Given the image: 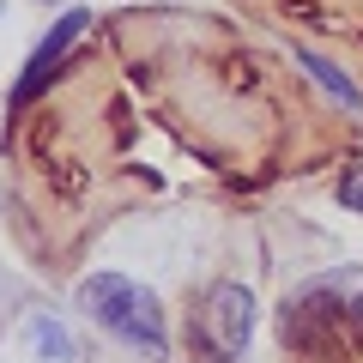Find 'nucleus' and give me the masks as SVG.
Returning a JSON list of instances; mask_svg holds the SVG:
<instances>
[{
    "mask_svg": "<svg viewBox=\"0 0 363 363\" xmlns=\"http://www.w3.org/2000/svg\"><path fill=\"white\" fill-rule=\"evenodd\" d=\"M30 345H37L49 363H73V333H67L55 315H30Z\"/></svg>",
    "mask_w": 363,
    "mask_h": 363,
    "instance_id": "6",
    "label": "nucleus"
},
{
    "mask_svg": "<svg viewBox=\"0 0 363 363\" xmlns=\"http://www.w3.org/2000/svg\"><path fill=\"white\" fill-rule=\"evenodd\" d=\"M339 206H351V212H363V164H351L345 176H339Z\"/></svg>",
    "mask_w": 363,
    "mask_h": 363,
    "instance_id": "7",
    "label": "nucleus"
},
{
    "mask_svg": "<svg viewBox=\"0 0 363 363\" xmlns=\"http://www.w3.org/2000/svg\"><path fill=\"white\" fill-rule=\"evenodd\" d=\"M357 321H363V303H357V285L351 279H309L285 303V345H297V351L315 357V351H327Z\"/></svg>",
    "mask_w": 363,
    "mask_h": 363,
    "instance_id": "2",
    "label": "nucleus"
},
{
    "mask_svg": "<svg viewBox=\"0 0 363 363\" xmlns=\"http://www.w3.org/2000/svg\"><path fill=\"white\" fill-rule=\"evenodd\" d=\"M297 61H303V67H309V73H315V79H321V91H333V97H339V104H345V109H363V91H357V85H351V79H345V73H339V67H333V61H321V55H315V49H297Z\"/></svg>",
    "mask_w": 363,
    "mask_h": 363,
    "instance_id": "5",
    "label": "nucleus"
},
{
    "mask_svg": "<svg viewBox=\"0 0 363 363\" xmlns=\"http://www.w3.org/2000/svg\"><path fill=\"white\" fill-rule=\"evenodd\" d=\"M79 309L104 327V333H116L128 351H140V357H152V363L169 357L164 303H157L145 285H133L128 272H91L85 285H79Z\"/></svg>",
    "mask_w": 363,
    "mask_h": 363,
    "instance_id": "1",
    "label": "nucleus"
},
{
    "mask_svg": "<svg viewBox=\"0 0 363 363\" xmlns=\"http://www.w3.org/2000/svg\"><path fill=\"white\" fill-rule=\"evenodd\" d=\"M255 339V291L236 285V279H218V285L200 297V315L188 321V345H194L200 363H236Z\"/></svg>",
    "mask_w": 363,
    "mask_h": 363,
    "instance_id": "3",
    "label": "nucleus"
},
{
    "mask_svg": "<svg viewBox=\"0 0 363 363\" xmlns=\"http://www.w3.org/2000/svg\"><path fill=\"white\" fill-rule=\"evenodd\" d=\"M85 25H91V13H85V6H73V13H61V25H55L49 37L37 43V55H30V61H25V79H18V85H13V104H30V97H37V91L49 85V73H55V67H61V55L73 49L79 37H85Z\"/></svg>",
    "mask_w": 363,
    "mask_h": 363,
    "instance_id": "4",
    "label": "nucleus"
}]
</instances>
